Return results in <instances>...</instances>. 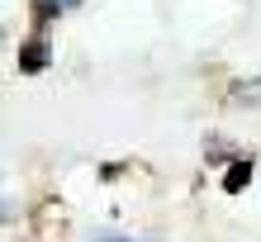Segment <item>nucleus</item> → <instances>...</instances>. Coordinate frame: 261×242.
<instances>
[{"label":"nucleus","mask_w":261,"mask_h":242,"mask_svg":"<svg viewBox=\"0 0 261 242\" xmlns=\"http://www.w3.org/2000/svg\"><path fill=\"white\" fill-rule=\"evenodd\" d=\"M48 67V43L34 38V43H24L19 48V71H43Z\"/></svg>","instance_id":"nucleus-1"},{"label":"nucleus","mask_w":261,"mask_h":242,"mask_svg":"<svg viewBox=\"0 0 261 242\" xmlns=\"http://www.w3.org/2000/svg\"><path fill=\"white\" fill-rule=\"evenodd\" d=\"M71 5H81V0H34V14H38V19H53V14H62Z\"/></svg>","instance_id":"nucleus-2"},{"label":"nucleus","mask_w":261,"mask_h":242,"mask_svg":"<svg viewBox=\"0 0 261 242\" xmlns=\"http://www.w3.org/2000/svg\"><path fill=\"white\" fill-rule=\"evenodd\" d=\"M247 176H252V162H233V166H228L223 190H242V185H247Z\"/></svg>","instance_id":"nucleus-3"},{"label":"nucleus","mask_w":261,"mask_h":242,"mask_svg":"<svg viewBox=\"0 0 261 242\" xmlns=\"http://www.w3.org/2000/svg\"><path fill=\"white\" fill-rule=\"evenodd\" d=\"M95 242H133V237H95Z\"/></svg>","instance_id":"nucleus-4"}]
</instances>
